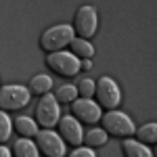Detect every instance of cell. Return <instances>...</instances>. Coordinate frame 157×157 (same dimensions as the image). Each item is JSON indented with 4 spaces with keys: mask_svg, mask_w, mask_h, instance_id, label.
I'll list each match as a JSON object with an SVG mask.
<instances>
[{
    "mask_svg": "<svg viewBox=\"0 0 157 157\" xmlns=\"http://www.w3.org/2000/svg\"><path fill=\"white\" fill-rule=\"evenodd\" d=\"M73 38H75V32L71 25H52L40 36V48H44L46 52H55V50H61L63 46H69Z\"/></svg>",
    "mask_w": 157,
    "mask_h": 157,
    "instance_id": "cell-1",
    "label": "cell"
},
{
    "mask_svg": "<svg viewBox=\"0 0 157 157\" xmlns=\"http://www.w3.org/2000/svg\"><path fill=\"white\" fill-rule=\"evenodd\" d=\"M103 121V130L107 132V136H117V138H126V136H132L134 134V121L124 113V111H115L111 109L109 113L101 115Z\"/></svg>",
    "mask_w": 157,
    "mask_h": 157,
    "instance_id": "cell-2",
    "label": "cell"
},
{
    "mask_svg": "<svg viewBox=\"0 0 157 157\" xmlns=\"http://www.w3.org/2000/svg\"><path fill=\"white\" fill-rule=\"evenodd\" d=\"M32 98L29 88L19 84H9L0 88V111H17L23 109Z\"/></svg>",
    "mask_w": 157,
    "mask_h": 157,
    "instance_id": "cell-3",
    "label": "cell"
},
{
    "mask_svg": "<svg viewBox=\"0 0 157 157\" xmlns=\"http://www.w3.org/2000/svg\"><path fill=\"white\" fill-rule=\"evenodd\" d=\"M46 65H48L50 71H55L57 75H63V78H71L80 71V59L71 52H65V50L48 52Z\"/></svg>",
    "mask_w": 157,
    "mask_h": 157,
    "instance_id": "cell-4",
    "label": "cell"
},
{
    "mask_svg": "<svg viewBox=\"0 0 157 157\" xmlns=\"http://www.w3.org/2000/svg\"><path fill=\"white\" fill-rule=\"evenodd\" d=\"M59 120H61L59 101L55 98V94H42V98H40V103L36 107V121L44 130H50L59 124Z\"/></svg>",
    "mask_w": 157,
    "mask_h": 157,
    "instance_id": "cell-5",
    "label": "cell"
},
{
    "mask_svg": "<svg viewBox=\"0 0 157 157\" xmlns=\"http://www.w3.org/2000/svg\"><path fill=\"white\" fill-rule=\"evenodd\" d=\"M73 32L78 34L80 38H92L97 34V27H98V17H97V9L94 6H90V4H84V6H80L78 13H75V17H73Z\"/></svg>",
    "mask_w": 157,
    "mask_h": 157,
    "instance_id": "cell-6",
    "label": "cell"
},
{
    "mask_svg": "<svg viewBox=\"0 0 157 157\" xmlns=\"http://www.w3.org/2000/svg\"><path fill=\"white\" fill-rule=\"evenodd\" d=\"M94 94L98 97V107H105V109H115L121 101V92L117 84L109 78V75H103L98 78V82L94 84Z\"/></svg>",
    "mask_w": 157,
    "mask_h": 157,
    "instance_id": "cell-7",
    "label": "cell"
},
{
    "mask_svg": "<svg viewBox=\"0 0 157 157\" xmlns=\"http://www.w3.org/2000/svg\"><path fill=\"white\" fill-rule=\"evenodd\" d=\"M36 147L42 155L46 157H63L65 155V143L57 132L52 130H38Z\"/></svg>",
    "mask_w": 157,
    "mask_h": 157,
    "instance_id": "cell-8",
    "label": "cell"
},
{
    "mask_svg": "<svg viewBox=\"0 0 157 157\" xmlns=\"http://www.w3.org/2000/svg\"><path fill=\"white\" fill-rule=\"evenodd\" d=\"M71 113L78 121H84V124H97V121H101V115H103L98 103L90 101V98L71 101Z\"/></svg>",
    "mask_w": 157,
    "mask_h": 157,
    "instance_id": "cell-9",
    "label": "cell"
},
{
    "mask_svg": "<svg viewBox=\"0 0 157 157\" xmlns=\"http://www.w3.org/2000/svg\"><path fill=\"white\" fill-rule=\"evenodd\" d=\"M59 136L63 138V143H69V145L78 147L82 145L84 140V132H82V124L75 120L73 115H65L59 120Z\"/></svg>",
    "mask_w": 157,
    "mask_h": 157,
    "instance_id": "cell-10",
    "label": "cell"
},
{
    "mask_svg": "<svg viewBox=\"0 0 157 157\" xmlns=\"http://www.w3.org/2000/svg\"><path fill=\"white\" fill-rule=\"evenodd\" d=\"M13 155L15 157H40V151H38L36 143L32 138H19L15 145H13Z\"/></svg>",
    "mask_w": 157,
    "mask_h": 157,
    "instance_id": "cell-11",
    "label": "cell"
},
{
    "mask_svg": "<svg viewBox=\"0 0 157 157\" xmlns=\"http://www.w3.org/2000/svg\"><path fill=\"white\" fill-rule=\"evenodd\" d=\"M121 149H124V155L126 157H153L149 147H145L143 143H138L134 138H126Z\"/></svg>",
    "mask_w": 157,
    "mask_h": 157,
    "instance_id": "cell-12",
    "label": "cell"
},
{
    "mask_svg": "<svg viewBox=\"0 0 157 157\" xmlns=\"http://www.w3.org/2000/svg\"><path fill=\"white\" fill-rule=\"evenodd\" d=\"M13 130H17L23 138H32V136H36V134H38V124L32 120V117L19 115L17 120L13 121Z\"/></svg>",
    "mask_w": 157,
    "mask_h": 157,
    "instance_id": "cell-13",
    "label": "cell"
},
{
    "mask_svg": "<svg viewBox=\"0 0 157 157\" xmlns=\"http://www.w3.org/2000/svg\"><path fill=\"white\" fill-rule=\"evenodd\" d=\"M69 46H71V55H75L78 59H92L94 57V46L90 44V40L73 38Z\"/></svg>",
    "mask_w": 157,
    "mask_h": 157,
    "instance_id": "cell-14",
    "label": "cell"
},
{
    "mask_svg": "<svg viewBox=\"0 0 157 157\" xmlns=\"http://www.w3.org/2000/svg\"><path fill=\"white\" fill-rule=\"evenodd\" d=\"M50 88H52V80L46 73H38L29 82V92H36V94H48Z\"/></svg>",
    "mask_w": 157,
    "mask_h": 157,
    "instance_id": "cell-15",
    "label": "cell"
},
{
    "mask_svg": "<svg viewBox=\"0 0 157 157\" xmlns=\"http://www.w3.org/2000/svg\"><path fill=\"white\" fill-rule=\"evenodd\" d=\"M134 134H136L138 143H143V145H153V143H157V124H145V126H140L138 130H134Z\"/></svg>",
    "mask_w": 157,
    "mask_h": 157,
    "instance_id": "cell-16",
    "label": "cell"
},
{
    "mask_svg": "<svg viewBox=\"0 0 157 157\" xmlns=\"http://www.w3.org/2000/svg\"><path fill=\"white\" fill-rule=\"evenodd\" d=\"M82 143H86L88 147H101V145L107 143V132L103 128H92V130H88L84 134V140Z\"/></svg>",
    "mask_w": 157,
    "mask_h": 157,
    "instance_id": "cell-17",
    "label": "cell"
},
{
    "mask_svg": "<svg viewBox=\"0 0 157 157\" xmlns=\"http://www.w3.org/2000/svg\"><path fill=\"white\" fill-rule=\"evenodd\" d=\"M11 132H13V121L9 117V113L0 111V145L11 138Z\"/></svg>",
    "mask_w": 157,
    "mask_h": 157,
    "instance_id": "cell-18",
    "label": "cell"
},
{
    "mask_svg": "<svg viewBox=\"0 0 157 157\" xmlns=\"http://www.w3.org/2000/svg\"><path fill=\"white\" fill-rule=\"evenodd\" d=\"M75 97H78V90H75V86L71 84H63L57 90V94H55V98L59 101V103H71V101H75Z\"/></svg>",
    "mask_w": 157,
    "mask_h": 157,
    "instance_id": "cell-19",
    "label": "cell"
},
{
    "mask_svg": "<svg viewBox=\"0 0 157 157\" xmlns=\"http://www.w3.org/2000/svg\"><path fill=\"white\" fill-rule=\"evenodd\" d=\"M75 90H78V94L82 98H90L94 94V80H90V78H82L80 80V84L75 86Z\"/></svg>",
    "mask_w": 157,
    "mask_h": 157,
    "instance_id": "cell-20",
    "label": "cell"
},
{
    "mask_svg": "<svg viewBox=\"0 0 157 157\" xmlns=\"http://www.w3.org/2000/svg\"><path fill=\"white\" fill-rule=\"evenodd\" d=\"M69 157H97V155L90 147H80V149H73L69 153Z\"/></svg>",
    "mask_w": 157,
    "mask_h": 157,
    "instance_id": "cell-21",
    "label": "cell"
},
{
    "mask_svg": "<svg viewBox=\"0 0 157 157\" xmlns=\"http://www.w3.org/2000/svg\"><path fill=\"white\" fill-rule=\"evenodd\" d=\"M80 69L90 71V69H92V59H82V61H80Z\"/></svg>",
    "mask_w": 157,
    "mask_h": 157,
    "instance_id": "cell-22",
    "label": "cell"
},
{
    "mask_svg": "<svg viewBox=\"0 0 157 157\" xmlns=\"http://www.w3.org/2000/svg\"><path fill=\"white\" fill-rule=\"evenodd\" d=\"M0 157H13V153L6 149V147H0Z\"/></svg>",
    "mask_w": 157,
    "mask_h": 157,
    "instance_id": "cell-23",
    "label": "cell"
}]
</instances>
